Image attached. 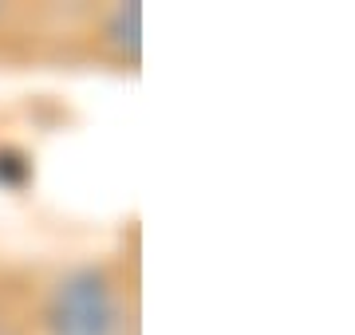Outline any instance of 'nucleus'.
<instances>
[{"instance_id": "nucleus-2", "label": "nucleus", "mask_w": 355, "mask_h": 335, "mask_svg": "<svg viewBox=\"0 0 355 335\" xmlns=\"http://www.w3.org/2000/svg\"><path fill=\"white\" fill-rule=\"evenodd\" d=\"M111 36L119 48H127L130 55H139L142 48V8L139 4H127V8H119L111 20Z\"/></svg>"}, {"instance_id": "nucleus-1", "label": "nucleus", "mask_w": 355, "mask_h": 335, "mask_svg": "<svg viewBox=\"0 0 355 335\" xmlns=\"http://www.w3.org/2000/svg\"><path fill=\"white\" fill-rule=\"evenodd\" d=\"M51 335H114V300L99 272H71L48 308Z\"/></svg>"}]
</instances>
